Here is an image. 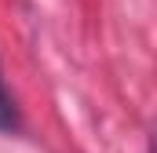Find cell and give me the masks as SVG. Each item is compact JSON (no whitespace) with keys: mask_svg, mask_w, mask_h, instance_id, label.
Masks as SVG:
<instances>
[{"mask_svg":"<svg viewBox=\"0 0 157 153\" xmlns=\"http://www.w3.org/2000/svg\"><path fill=\"white\" fill-rule=\"evenodd\" d=\"M15 124H18V117H15V102H11V91H7L4 73H0V131H11Z\"/></svg>","mask_w":157,"mask_h":153,"instance_id":"cell-1","label":"cell"}]
</instances>
